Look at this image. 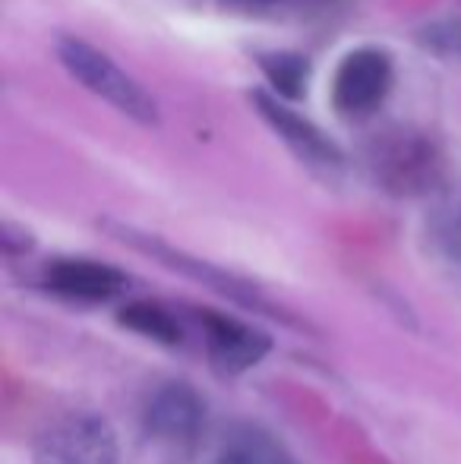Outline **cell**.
Masks as SVG:
<instances>
[{"instance_id": "obj_5", "label": "cell", "mask_w": 461, "mask_h": 464, "mask_svg": "<svg viewBox=\"0 0 461 464\" xmlns=\"http://www.w3.org/2000/svg\"><path fill=\"white\" fill-rule=\"evenodd\" d=\"M206 342H209L212 361L228 372H240L253 363L263 361V354L269 351V338L263 332L250 329V325L237 323L228 316H216V313H206Z\"/></svg>"}, {"instance_id": "obj_1", "label": "cell", "mask_w": 461, "mask_h": 464, "mask_svg": "<svg viewBox=\"0 0 461 464\" xmlns=\"http://www.w3.org/2000/svg\"><path fill=\"white\" fill-rule=\"evenodd\" d=\"M61 61L67 63V70L76 80L86 82L105 102H111L117 111L136 117L142 123H155V104L149 102V95L117 67L111 57L95 51L89 42H80V38L61 42Z\"/></svg>"}, {"instance_id": "obj_11", "label": "cell", "mask_w": 461, "mask_h": 464, "mask_svg": "<svg viewBox=\"0 0 461 464\" xmlns=\"http://www.w3.org/2000/svg\"><path fill=\"white\" fill-rule=\"evenodd\" d=\"M246 4H269V0H246Z\"/></svg>"}, {"instance_id": "obj_3", "label": "cell", "mask_w": 461, "mask_h": 464, "mask_svg": "<svg viewBox=\"0 0 461 464\" xmlns=\"http://www.w3.org/2000/svg\"><path fill=\"white\" fill-rule=\"evenodd\" d=\"M392 86V63L382 51L363 48L345 57L335 76V104L351 117L373 114Z\"/></svg>"}, {"instance_id": "obj_2", "label": "cell", "mask_w": 461, "mask_h": 464, "mask_svg": "<svg viewBox=\"0 0 461 464\" xmlns=\"http://www.w3.org/2000/svg\"><path fill=\"white\" fill-rule=\"evenodd\" d=\"M114 430L95 414H67L35 442V464H114Z\"/></svg>"}, {"instance_id": "obj_10", "label": "cell", "mask_w": 461, "mask_h": 464, "mask_svg": "<svg viewBox=\"0 0 461 464\" xmlns=\"http://www.w3.org/2000/svg\"><path fill=\"white\" fill-rule=\"evenodd\" d=\"M265 76L272 80V86L282 95H301V89L307 86V61L297 54H272L263 61Z\"/></svg>"}, {"instance_id": "obj_7", "label": "cell", "mask_w": 461, "mask_h": 464, "mask_svg": "<svg viewBox=\"0 0 461 464\" xmlns=\"http://www.w3.org/2000/svg\"><path fill=\"white\" fill-rule=\"evenodd\" d=\"M218 464H294L282 442L250 423H240L225 433L218 446Z\"/></svg>"}, {"instance_id": "obj_9", "label": "cell", "mask_w": 461, "mask_h": 464, "mask_svg": "<svg viewBox=\"0 0 461 464\" xmlns=\"http://www.w3.org/2000/svg\"><path fill=\"white\" fill-rule=\"evenodd\" d=\"M120 323L130 325V329H136V332H142V335L155 338V342H165V344H178L180 342L178 319H174L168 310H161V306H155V304H130V306H123Z\"/></svg>"}, {"instance_id": "obj_8", "label": "cell", "mask_w": 461, "mask_h": 464, "mask_svg": "<svg viewBox=\"0 0 461 464\" xmlns=\"http://www.w3.org/2000/svg\"><path fill=\"white\" fill-rule=\"evenodd\" d=\"M259 102V111H263L265 117H269V123L278 130V133L284 136V140L291 142V146L297 149V152L310 155V159H322V161H335L339 159V152L332 149V142L326 140V136L320 133V130H313L310 123H303L297 114H291L288 108H282L278 102H272V98H256Z\"/></svg>"}, {"instance_id": "obj_4", "label": "cell", "mask_w": 461, "mask_h": 464, "mask_svg": "<svg viewBox=\"0 0 461 464\" xmlns=\"http://www.w3.org/2000/svg\"><path fill=\"white\" fill-rule=\"evenodd\" d=\"M203 398L184 382L161 385L146 404V427L161 442H190L203 427Z\"/></svg>"}, {"instance_id": "obj_6", "label": "cell", "mask_w": 461, "mask_h": 464, "mask_svg": "<svg viewBox=\"0 0 461 464\" xmlns=\"http://www.w3.org/2000/svg\"><path fill=\"white\" fill-rule=\"evenodd\" d=\"M48 285L67 297L108 300L123 287V276L111 266L89 263V259H63L48 269Z\"/></svg>"}]
</instances>
